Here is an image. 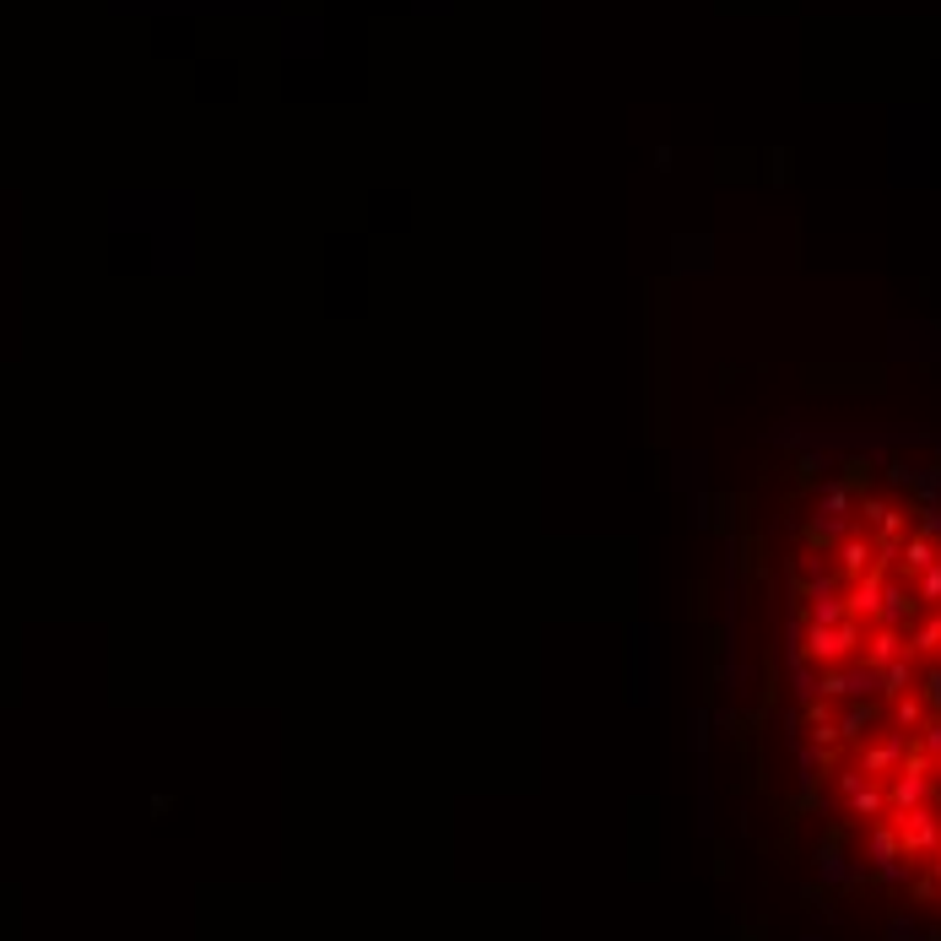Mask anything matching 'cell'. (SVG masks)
<instances>
[{"instance_id":"obj_1","label":"cell","mask_w":941,"mask_h":941,"mask_svg":"<svg viewBox=\"0 0 941 941\" xmlns=\"http://www.w3.org/2000/svg\"><path fill=\"white\" fill-rule=\"evenodd\" d=\"M850 817H887V795L877 779H866L855 795H850Z\"/></svg>"}]
</instances>
